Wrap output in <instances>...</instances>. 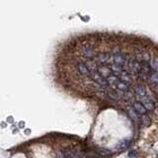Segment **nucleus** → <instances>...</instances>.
I'll list each match as a JSON object with an SVG mask.
<instances>
[{
    "label": "nucleus",
    "mask_w": 158,
    "mask_h": 158,
    "mask_svg": "<svg viewBox=\"0 0 158 158\" xmlns=\"http://www.w3.org/2000/svg\"><path fill=\"white\" fill-rule=\"evenodd\" d=\"M140 118H141V122H142V123L144 125L145 127H148L150 125V123H151V121H150V118H149V116L147 115V114H145V115H142V116H140Z\"/></svg>",
    "instance_id": "15"
},
{
    "label": "nucleus",
    "mask_w": 158,
    "mask_h": 158,
    "mask_svg": "<svg viewBox=\"0 0 158 158\" xmlns=\"http://www.w3.org/2000/svg\"><path fill=\"white\" fill-rule=\"evenodd\" d=\"M149 79L153 84H158V71H152Z\"/></svg>",
    "instance_id": "16"
},
{
    "label": "nucleus",
    "mask_w": 158,
    "mask_h": 158,
    "mask_svg": "<svg viewBox=\"0 0 158 158\" xmlns=\"http://www.w3.org/2000/svg\"><path fill=\"white\" fill-rule=\"evenodd\" d=\"M115 88H117L118 90H120V91H122V92H126V91L128 90L127 84H126L125 82H123V81H121V80H118V82L116 84V87H115Z\"/></svg>",
    "instance_id": "13"
},
{
    "label": "nucleus",
    "mask_w": 158,
    "mask_h": 158,
    "mask_svg": "<svg viewBox=\"0 0 158 158\" xmlns=\"http://www.w3.org/2000/svg\"><path fill=\"white\" fill-rule=\"evenodd\" d=\"M82 52H83L84 56H85L86 57H88V58H92V57L95 56V52H94V49L91 47H89V46L84 47L82 48Z\"/></svg>",
    "instance_id": "9"
},
{
    "label": "nucleus",
    "mask_w": 158,
    "mask_h": 158,
    "mask_svg": "<svg viewBox=\"0 0 158 158\" xmlns=\"http://www.w3.org/2000/svg\"><path fill=\"white\" fill-rule=\"evenodd\" d=\"M149 65L153 71H158V57H152L149 60Z\"/></svg>",
    "instance_id": "14"
},
{
    "label": "nucleus",
    "mask_w": 158,
    "mask_h": 158,
    "mask_svg": "<svg viewBox=\"0 0 158 158\" xmlns=\"http://www.w3.org/2000/svg\"><path fill=\"white\" fill-rule=\"evenodd\" d=\"M132 108H133V110L135 111V113L138 114L139 116L145 115L146 112H147V110L144 108V106H143V104L140 102H137V101H135V103H133Z\"/></svg>",
    "instance_id": "5"
},
{
    "label": "nucleus",
    "mask_w": 158,
    "mask_h": 158,
    "mask_svg": "<svg viewBox=\"0 0 158 158\" xmlns=\"http://www.w3.org/2000/svg\"><path fill=\"white\" fill-rule=\"evenodd\" d=\"M128 69L135 74L139 73V69H140V63L137 60V58H130L128 59Z\"/></svg>",
    "instance_id": "2"
},
{
    "label": "nucleus",
    "mask_w": 158,
    "mask_h": 158,
    "mask_svg": "<svg viewBox=\"0 0 158 158\" xmlns=\"http://www.w3.org/2000/svg\"><path fill=\"white\" fill-rule=\"evenodd\" d=\"M91 76L92 78L94 79V81H96L99 85H101L103 87H107L108 86V82L105 78H103L100 74L98 73V71H94V72H91Z\"/></svg>",
    "instance_id": "4"
},
{
    "label": "nucleus",
    "mask_w": 158,
    "mask_h": 158,
    "mask_svg": "<svg viewBox=\"0 0 158 158\" xmlns=\"http://www.w3.org/2000/svg\"><path fill=\"white\" fill-rule=\"evenodd\" d=\"M151 74V67L149 65V61H145V60H141L140 61V69H139V73L138 75L143 80H146V79L150 76Z\"/></svg>",
    "instance_id": "1"
},
{
    "label": "nucleus",
    "mask_w": 158,
    "mask_h": 158,
    "mask_svg": "<svg viewBox=\"0 0 158 158\" xmlns=\"http://www.w3.org/2000/svg\"><path fill=\"white\" fill-rule=\"evenodd\" d=\"M121 81L125 82L126 84L127 83H131V78L130 76V74H128L127 71H122L121 72Z\"/></svg>",
    "instance_id": "12"
},
{
    "label": "nucleus",
    "mask_w": 158,
    "mask_h": 158,
    "mask_svg": "<svg viewBox=\"0 0 158 158\" xmlns=\"http://www.w3.org/2000/svg\"><path fill=\"white\" fill-rule=\"evenodd\" d=\"M98 73L100 74V75L103 77V78H105L107 79L110 75H112V71H111V69L105 66V65H100V66H98Z\"/></svg>",
    "instance_id": "6"
},
{
    "label": "nucleus",
    "mask_w": 158,
    "mask_h": 158,
    "mask_svg": "<svg viewBox=\"0 0 158 158\" xmlns=\"http://www.w3.org/2000/svg\"><path fill=\"white\" fill-rule=\"evenodd\" d=\"M106 80H107V82H108V85H111V86L114 87V88L116 87V84L118 82V77H117L116 75H113V74H112V75L109 76V77L106 79Z\"/></svg>",
    "instance_id": "11"
},
{
    "label": "nucleus",
    "mask_w": 158,
    "mask_h": 158,
    "mask_svg": "<svg viewBox=\"0 0 158 158\" xmlns=\"http://www.w3.org/2000/svg\"><path fill=\"white\" fill-rule=\"evenodd\" d=\"M142 103H143V106L146 109L147 111H153L154 110V103L152 102V100L150 98L145 97L142 99Z\"/></svg>",
    "instance_id": "8"
},
{
    "label": "nucleus",
    "mask_w": 158,
    "mask_h": 158,
    "mask_svg": "<svg viewBox=\"0 0 158 158\" xmlns=\"http://www.w3.org/2000/svg\"><path fill=\"white\" fill-rule=\"evenodd\" d=\"M76 67H77V70L79 71V73H80L81 75H85V76H87V75H91V72H90V70L88 69V67H87L86 64H84V63H82V62H78V63H77V65H76Z\"/></svg>",
    "instance_id": "7"
},
{
    "label": "nucleus",
    "mask_w": 158,
    "mask_h": 158,
    "mask_svg": "<svg viewBox=\"0 0 158 158\" xmlns=\"http://www.w3.org/2000/svg\"><path fill=\"white\" fill-rule=\"evenodd\" d=\"M135 94L139 98L143 99V98L146 97V90H145V88L143 87L142 85H137L135 87Z\"/></svg>",
    "instance_id": "10"
},
{
    "label": "nucleus",
    "mask_w": 158,
    "mask_h": 158,
    "mask_svg": "<svg viewBox=\"0 0 158 158\" xmlns=\"http://www.w3.org/2000/svg\"><path fill=\"white\" fill-rule=\"evenodd\" d=\"M109 57L110 56H109L107 53H103L101 56H99V60L102 63H107L109 61Z\"/></svg>",
    "instance_id": "17"
},
{
    "label": "nucleus",
    "mask_w": 158,
    "mask_h": 158,
    "mask_svg": "<svg viewBox=\"0 0 158 158\" xmlns=\"http://www.w3.org/2000/svg\"><path fill=\"white\" fill-rule=\"evenodd\" d=\"M126 62V57L122 52H117L114 54V63L117 68H121L125 65Z\"/></svg>",
    "instance_id": "3"
}]
</instances>
